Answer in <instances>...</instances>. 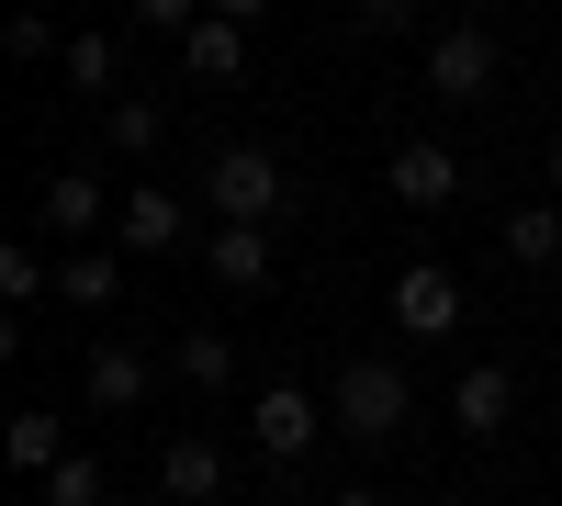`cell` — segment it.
<instances>
[{"label": "cell", "instance_id": "cell-1", "mask_svg": "<svg viewBox=\"0 0 562 506\" xmlns=\"http://www.w3.org/2000/svg\"><path fill=\"white\" fill-rule=\"evenodd\" d=\"M326 417H338V439H360V450H383V439H405L416 428V383H405V360H338V383H326Z\"/></svg>", "mask_w": 562, "mask_h": 506}, {"label": "cell", "instance_id": "cell-2", "mask_svg": "<svg viewBox=\"0 0 562 506\" xmlns=\"http://www.w3.org/2000/svg\"><path fill=\"white\" fill-rule=\"evenodd\" d=\"M203 203H214L225 225H270L281 203H293V180H281V158H270V147H214Z\"/></svg>", "mask_w": 562, "mask_h": 506}, {"label": "cell", "instance_id": "cell-3", "mask_svg": "<svg viewBox=\"0 0 562 506\" xmlns=\"http://www.w3.org/2000/svg\"><path fill=\"white\" fill-rule=\"evenodd\" d=\"M495 34L484 23H439L428 34V102H484V90H495Z\"/></svg>", "mask_w": 562, "mask_h": 506}, {"label": "cell", "instance_id": "cell-4", "mask_svg": "<svg viewBox=\"0 0 562 506\" xmlns=\"http://www.w3.org/2000/svg\"><path fill=\"white\" fill-rule=\"evenodd\" d=\"M326 428H338V417H326V394H304V383H270V394L248 405V439L270 450V462H304Z\"/></svg>", "mask_w": 562, "mask_h": 506}, {"label": "cell", "instance_id": "cell-5", "mask_svg": "<svg viewBox=\"0 0 562 506\" xmlns=\"http://www.w3.org/2000/svg\"><path fill=\"white\" fill-rule=\"evenodd\" d=\"M394 327L428 338V349L461 327V282H450V259H405V270H394Z\"/></svg>", "mask_w": 562, "mask_h": 506}, {"label": "cell", "instance_id": "cell-6", "mask_svg": "<svg viewBox=\"0 0 562 506\" xmlns=\"http://www.w3.org/2000/svg\"><path fill=\"white\" fill-rule=\"evenodd\" d=\"M450 417H461V439H506L518 428V372H506V360H473V372L450 383Z\"/></svg>", "mask_w": 562, "mask_h": 506}, {"label": "cell", "instance_id": "cell-7", "mask_svg": "<svg viewBox=\"0 0 562 506\" xmlns=\"http://www.w3.org/2000/svg\"><path fill=\"white\" fill-rule=\"evenodd\" d=\"M158 495H169V506H214V495H225V450H214L203 428L158 439Z\"/></svg>", "mask_w": 562, "mask_h": 506}, {"label": "cell", "instance_id": "cell-8", "mask_svg": "<svg viewBox=\"0 0 562 506\" xmlns=\"http://www.w3.org/2000/svg\"><path fill=\"white\" fill-rule=\"evenodd\" d=\"M383 192H394V203H416V214H439V203L461 192V158L439 147V135H416V147H394V169H383Z\"/></svg>", "mask_w": 562, "mask_h": 506}, {"label": "cell", "instance_id": "cell-9", "mask_svg": "<svg viewBox=\"0 0 562 506\" xmlns=\"http://www.w3.org/2000/svg\"><path fill=\"white\" fill-rule=\"evenodd\" d=\"M203 270H214V293H270V225H214L203 237Z\"/></svg>", "mask_w": 562, "mask_h": 506}, {"label": "cell", "instance_id": "cell-10", "mask_svg": "<svg viewBox=\"0 0 562 506\" xmlns=\"http://www.w3.org/2000/svg\"><path fill=\"white\" fill-rule=\"evenodd\" d=\"M180 237H192V214H180V192H158V180L113 203V248H158V259H169Z\"/></svg>", "mask_w": 562, "mask_h": 506}, {"label": "cell", "instance_id": "cell-11", "mask_svg": "<svg viewBox=\"0 0 562 506\" xmlns=\"http://www.w3.org/2000/svg\"><path fill=\"white\" fill-rule=\"evenodd\" d=\"M158 383V360L147 349H90V417H135Z\"/></svg>", "mask_w": 562, "mask_h": 506}, {"label": "cell", "instance_id": "cell-12", "mask_svg": "<svg viewBox=\"0 0 562 506\" xmlns=\"http://www.w3.org/2000/svg\"><path fill=\"white\" fill-rule=\"evenodd\" d=\"M90 225H113V203H102V180H90V169H57V180H45V237H90Z\"/></svg>", "mask_w": 562, "mask_h": 506}, {"label": "cell", "instance_id": "cell-13", "mask_svg": "<svg viewBox=\"0 0 562 506\" xmlns=\"http://www.w3.org/2000/svg\"><path fill=\"white\" fill-rule=\"evenodd\" d=\"M0 462H12V473H34V484L57 473V462H68V428H57V405H23V417L0 428Z\"/></svg>", "mask_w": 562, "mask_h": 506}, {"label": "cell", "instance_id": "cell-14", "mask_svg": "<svg viewBox=\"0 0 562 506\" xmlns=\"http://www.w3.org/2000/svg\"><path fill=\"white\" fill-rule=\"evenodd\" d=\"M180 68H192V79H237V68H248V23L203 12L192 34H180Z\"/></svg>", "mask_w": 562, "mask_h": 506}, {"label": "cell", "instance_id": "cell-15", "mask_svg": "<svg viewBox=\"0 0 562 506\" xmlns=\"http://www.w3.org/2000/svg\"><path fill=\"white\" fill-rule=\"evenodd\" d=\"M169 372L192 383V394H237V338H214V327H192V338L169 349Z\"/></svg>", "mask_w": 562, "mask_h": 506}, {"label": "cell", "instance_id": "cell-16", "mask_svg": "<svg viewBox=\"0 0 562 506\" xmlns=\"http://www.w3.org/2000/svg\"><path fill=\"white\" fill-rule=\"evenodd\" d=\"M506 259H518V270H551V259H562V203H506Z\"/></svg>", "mask_w": 562, "mask_h": 506}, {"label": "cell", "instance_id": "cell-17", "mask_svg": "<svg viewBox=\"0 0 562 506\" xmlns=\"http://www.w3.org/2000/svg\"><path fill=\"white\" fill-rule=\"evenodd\" d=\"M57 293H68V304H113V293H124V259H113V248H68V259H57Z\"/></svg>", "mask_w": 562, "mask_h": 506}, {"label": "cell", "instance_id": "cell-18", "mask_svg": "<svg viewBox=\"0 0 562 506\" xmlns=\"http://www.w3.org/2000/svg\"><path fill=\"white\" fill-rule=\"evenodd\" d=\"M57 68H68V90H79V102H113V34H90V23H79Z\"/></svg>", "mask_w": 562, "mask_h": 506}, {"label": "cell", "instance_id": "cell-19", "mask_svg": "<svg viewBox=\"0 0 562 506\" xmlns=\"http://www.w3.org/2000/svg\"><path fill=\"white\" fill-rule=\"evenodd\" d=\"M158 135H169L158 102H113V113H102V147H113V158H158Z\"/></svg>", "mask_w": 562, "mask_h": 506}, {"label": "cell", "instance_id": "cell-20", "mask_svg": "<svg viewBox=\"0 0 562 506\" xmlns=\"http://www.w3.org/2000/svg\"><path fill=\"white\" fill-rule=\"evenodd\" d=\"M0 57H12V68L68 57V45H57V12H45V0H23V12H12V34H0Z\"/></svg>", "mask_w": 562, "mask_h": 506}, {"label": "cell", "instance_id": "cell-21", "mask_svg": "<svg viewBox=\"0 0 562 506\" xmlns=\"http://www.w3.org/2000/svg\"><path fill=\"white\" fill-rule=\"evenodd\" d=\"M34 293H57V259L45 248H0V304H34Z\"/></svg>", "mask_w": 562, "mask_h": 506}, {"label": "cell", "instance_id": "cell-22", "mask_svg": "<svg viewBox=\"0 0 562 506\" xmlns=\"http://www.w3.org/2000/svg\"><path fill=\"white\" fill-rule=\"evenodd\" d=\"M45 506H102V462H90V450H68V462L45 473Z\"/></svg>", "mask_w": 562, "mask_h": 506}, {"label": "cell", "instance_id": "cell-23", "mask_svg": "<svg viewBox=\"0 0 562 506\" xmlns=\"http://www.w3.org/2000/svg\"><path fill=\"white\" fill-rule=\"evenodd\" d=\"M124 12L147 23V34H192V23H203V0H124Z\"/></svg>", "mask_w": 562, "mask_h": 506}, {"label": "cell", "instance_id": "cell-24", "mask_svg": "<svg viewBox=\"0 0 562 506\" xmlns=\"http://www.w3.org/2000/svg\"><path fill=\"white\" fill-rule=\"evenodd\" d=\"M360 23H383V34H405V23H416V0H360Z\"/></svg>", "mask_w": 562, "mask_h": 506}, {"label": "cell", "instance_id": "cell-25", "mask_svg": "<svg viewBox=\"0 0 562 506\" xmlns=\"http://www.w3.org/2000/svg\"><path fill=\"white\" fill-rule=\"evenodd\" d=\"M203 12H225V23H259V12H270V0H203Z\"/></svg>", "mask_w": 562, "mask_h": 506}, {"label": "cell", "instance_id": "cell-26", "mask_svg": "<svg viewBox=\"0 0 562 506\" xmlns=\"http://www.w3.org/2000/svg\"><path fill=\"white\" fill-rule=\"evenodd\" d=\"M326 506H383V495H371V484H349V495H326Z\"/></svg>", "mask_w": 562, "mask_h": 506}, {"label": "cell", "instance_id": "cell-27", "mask_svg": "<svg viewBox=\"0 0 562 506\" xmlns=\"http://www.w3.org/2000/svg\"><path fill=\"white\" fill-rule=\"evenodd\" d=\"M540 180H551V192H562V135H551V158H540Z\"/></svg>", "mask_w": 562, "mask_h": 506}, {"label": "cell", "instance_id": "cell-28", "mask_svg": "<svg viewBox=\"0 0 562 506\" xmlns=\"http://www.w3.org/2000/svg\"><path fill=\"white\" fill-rule=\"evenodd\" d=\"M461 12H495V0H461Z\"/></svg>", "mask_w": 562, "mask_h": 506}, {"label": "cell", "instance_id": "cell-29", "mask_svg": "<svg viewBox=\"0 0 562 506\" xmlns=\"http://www.w3.org/2000/svg\"><path fill=\"white\" fill-rule=\"evenodd\" d=\"M45 12H57V0H45Z\"/></svg>", "mask_w": 562, "mask_h": 506}]
</instances>
